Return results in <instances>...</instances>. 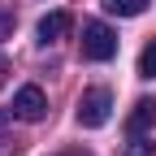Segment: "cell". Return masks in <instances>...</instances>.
Listing matches in <instances>:
<instances>
[{"label":"cell","instance_id":"1","mask_svg":"<svg viewBox=\"0 0 156 156\" xmlns=\"http://www.w3.org/2000/svg\"><path fill=\"white\" fill-rule=\"evenodd\" d=\"M108 113H113V91L108 87H87L83 95H78V122H83L87 130L104 126Z\"/></svg>","mask_w":156,"mask_h":156},{"label":"cell","instance_id":"2","mask_svg":"<svg viewBox=\"0 0 156 156\" xmlns=\"http://www.w3.org/2000/svg\"><path fill=\"white\" fill-rule=\"evenodd\" d=\"M83 56L87 61H113L117 56V35L104 26V22H83Z\"/></svg>","mask_w":156,"mask_h":156},{"label":"cell","instance_id":"3","mask_svg":"<svg viewBox=\"0 0 156 156\" xmlns=\"http://www.w3.org/2000/svg\"><path fill=\"white\" fill-rule=\"evenodd\" d=\"M44 113H48V95L35 83L13 95V117H22V122H44Z\"/></svg>","mask_w":156,"mask_h":156},{"label":"cell","instance_id":"4","mask_svg":"<svg viewBox=\"0 0 156 156\" xmlns=\"http://www.w3.org/2000/svg\"><path fill=\"white\" fill-rule=\"evenodd\" d=\"M69 26H74V17H69L65 9L44 13V17H39V44H56V39H65V35H69Z\"/></svg>","mask_w":156,"mask_h":156},{"label":"cell","instance_id":"5","mask_svg":"<svg viewBox=\"0 0 156 156\" xmlns=\"http://www.w3.org/2000/svg\"><path fill=\"white\" fill-rule=\"evenodd\" d=\"M152 126H156V100H134V108L126 117V130L130 134H147Z\"/></svg>","mask_w":156,"mask_h":156},{"label":"cell","instance_id":"6","mask_svg":"<svg viewBox=\"0 0 156 156\" xmlns=\"http://www.w3.org/2000/svg\"><path fill=\"white\" fill-rule=\"evenodd\" d=\"M104 9L117 13V17H139L147 9V0H104Z\"/></svg>","mask_w":156,"mask_h":156},{"label":"cell","instance_id":"7","mask_svg":"<svg viewBox=\"0 0 156 156\" xmlns=\"http://www.w3.org/2000/svg\"><path fill=\"white\" fill-rule=\"evenodd\" d=\"M122 156H156V143L152 139H143V134H130V143H126V152Z\"/></svg>","mask_w":156,"mask_h":156},{"label":"cell","instance_id":"8","mask_svg":"<svg viewBox=\"0 0 156 156\" xmlns=\"http://www.w3.org/2000/svg\"><path fill=\"white\" fill-rule=\"evenodd\" d=\"M139 74H143V78H156V39L139 52Z\"/></svg>","mask_w":156,"mask_h":156},{"label":"cell","instance_id":"9","mask_svg":"<svg viewBox=\"0 0 156 156\" xmlns=\"http://www.w3.org/2000/svg\"><path fill=\"white\" fill-rule=\"evenodd\" d=\"M13 26H17L13 9H5V5H0V39H9V35H13Z\"/></svg>","mask_w":156,"mask_h":156},{"label":"cell","instance_id":"10","mask_svg":"<svg viewBox=\"0 0 156 156\" xmlns=\"http://www.w3.org/2000/svg\"><path fill=\"white\" fill-rule=\"evenodd\" d=\"M17 152H22L17 139H0V156H17Z\"/></svg>","mask_w":156,"mask_h":156},{"label":"cell","instance_id":"11","mask_svg":"<svg viewBox=\"0 0 156 156\" xmlns=\"http://www.w3.org/2000/svg\"><path fill=\"white\" fill-rule=\"evenodd\" d=\"M5 74H9V61L0 56V87H5Z\"/></svg>","mask_w":156,"mask_h":156},{"label":"cell","instance_id":"12","mask_svg":"<svg viewBox=\"0 0 156 156\" xmlns=\"http://www.w3.org/2000/svg\"><path fill=\"white\" fill-rule=\"evenodd\" d=\"M65 156H87V152H65Z\"/></svg>","mask_w":156,"mask_h":156}]
</instances>
